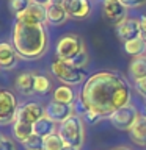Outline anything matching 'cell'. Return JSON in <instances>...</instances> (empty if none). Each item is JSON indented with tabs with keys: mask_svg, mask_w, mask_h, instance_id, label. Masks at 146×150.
Here are the masks:
<instances>
[{
	"mask_svg": "<svg viewBox=\"0 0 146 150\" xmlns=\"http://www.w3.org/2000/svg\"><path fill=\"white\" fill-rule=\"evenodd\" d=\"M79 100L82 112L93 110L102 117H110L120 108L130 105V86L120 72L101 70L87 78Z\"/></svg>",
	"mask_w": 146,
	"mask_h": 150,
	"instance_id": "obj_1",
	"label": "cell"
},
{
	"mask_svg": "<svg viewBox=\"0 0 146 150\" xmlns=\"http://www.w3.org/2000/svg\"><path fill=\"white\" fill-rule=\"evenodd\" d=\"M19 58L36 59L42 56L49 45L47 30L42 23H28L16 21L13 28V42Z\"/></svg>",
	"mask_w": 146,
	"mask_h": 150,
	"instance_id": "obj_2",
	"label": "cell"
},
{
	"mask_svg": "<svg viewBox=\"0 0 146 150\" xmlns=\"http://www.w3.org/2000/svg\"><path fill=\"white\" fill-rule=\"evenodd\" d=\"M57 133L61 136V139L64 141L66 145H71V147H75L80 150L85 142V125H83L82 116L79 114L71 116L68 120L60 124Z\"/></svg>",
	"mask_w": 146,
	"mask_h": 150,
	"instance_id": "obj_3",
	"label": "cell"
},
{
	"mask_svg": "<svg viewBox=\"0 0 146 150\" xmlns=\"http://www.w3.org/2000/svg\"><path fill=\"white\" fill-rule=\"evenodd\" d=\"M50 70L61 83L68 84V86H77V84L83 83L85 75H87L85 74V69H79L75 66L69 64L68 61H63L58 58L52 63Z\"/></svg>",
	"mask_w": 146,
	"mask_h": 150,
	"instance_id": "obj_4",
	"label": "cell"
},
{
	"mask_svg": "<svg viewBox=\"0 0 146 150\" xmlns=\"http://www.w3.org/2000/svg\"><path fill=\"white\" fill-rule=\"evenodd\" d=\"M83 50H87V47H85L83 39L79 35H72V33L64 35L57 42V58L63 61H71L82 53Z\"/></svg>",
	"mask_w": 146,
	"mask_h": 150,
	"instance_id": "obj_5",
	"label": "cell"
},
{
	"mask_svg": "<svg viewBox=\"0 0 146 150\" xmlns=\"http://www.w3.org/2000/svg\"><path fill=\"white\" fill-rule=\"evenodd\" d=\"M19 111L16 96L5 88H0V125H13Z\"/></svg>",
	"mask_w": 146,
	"mask_h": 150,
	"instance_id": "obj_6",
	"label": "cell"
},
{
	"mask_svg": "<svg viewBox=\"0 0 146 150\" xmlns=\"http://www.w3.org/2000/svg\"><path fill=\"white\" fill-rule=\"evenodd\" d=\"M138 117H140L138 110L130 103V105H126V106L120 108L118 111H115L108 119H110L112 125L115 128L122 130V131H130L132 127L135 125V122L138 120Z\"/></svg>",
	"mask_w": 146,
	"mask_h": 150,
	"instance_id": "obj_7",
	"label": "cell"
},
{
	"mask_svg": "<svg viewBox=\"0 0 146 150\" xmlns=\"http://www.w3.org/2000/svg\"><path fill=\"white\" fill-rule=\"evenodd\" d=\"M75 114V106L74 105H64V103L52 100L47 103L46 106V116L50 120H54L55 124H63L64 120H68L71 116Z\"/></svg>",
	"mask_w": 146,
	"mask_h": 150,
	"instance_id": "obj_8",
	"label": "cell"
},
{
	"mask_svg": "<svg viewBox=\"0 0 146 150\" xmlns=\"http://www.w3.org/2000/svg\"><path fill=\"white\" fill-rule=\"evenodd\" d=\"M46 116V108L38 102H28V103H24L22 106H19V111H17V120H22V122H27V124H31L35 125L41 117Z\"/></svg>",
	"mask_w": 146,
	"mask_h": 150,
	"instance_id": "obj_9",
	"label": "cell"
},
{
	"mask_svg": "<svg viewBox=\"0 0 146 150\" xmlns=\"http://www.w3.org/2000/svg\"><path fill=\"white\" fill-rule=\"evenodd\" d=\"M102 14L113 25H120V23L127 17V8L122 5L120 0L115 2H108L102 5Z\"/></svg>",
	"mask_w": 146,
	"mask_h": 150,
	"instance_id": "obj_10",
	"label": "cell"
},
{
	"mask_svg": "<svg viewBox=\"0 0 146 150\" xmlns=\"http://www.w3.org/2000/svg\"><path fill=\"white\" fill-rule=\"evenodd\" d=\"M116 35L118 38L126 42L130 39L141 36V28H140V21L138 19H132V17H126L120 25H116Z\"/></svg>",
	"mask_w": 146,
	"mask_h": 150,
	"instance_id": "obj_11",
	"label": "cell"
},
{
	"mask_svg": "<svg viewBox=\"0 0 146 150\" xmlns=\"http://www.w3.org/2000/svg\"><path fill=\"white\" fill-rule=\"evenodd\" d=\"M16 21H22V22H28V23H42L44 25L47 22V11L41 5L31 3L24 13L16 16Z\"/></svg>",
	"mask_w": 146,
	"mask_h": 150,
	"instance_id": "obj_12",
	"label": "cell"
},
{
	"mask_svg": "<svg viewBox=\"0 0 146 150\" xmlns=\"http://www.w3.org/2000/svg\"><path fill=\"white\" fill-rule=\"evenodd\" d=\"M64 8L69 17L87 19L91 14V3L89 0H66Z\"/></svg>",
	"mask_w": 146,
	"mask_h": 150,
	"instance_id": "obj_13",
	"label": "cell"
},
{
	"mask_svg": "<svg viewBox=\"0 0 146 150\" xmlns=\"http://www.w3.org/2000/svg\"><path fill=\"white\" fill-rule=\"evenodd\" d=\"M17 52L9 42H0V69L9 70L14 69L17 64Z\"/></svg>",
	"mask_w": 146,
	"mask_h": 150,
	"instance_id": "obj_14",
	"label": "cell"
},
{
	"mask_svg": "<svg viewBox=\"0 0 146 150\" xmlns=\"http://www.w3.org/2000/svg\"><path fill=\"white\" fill-rule=\"evenodd\" d=\"M47 11V23L54 27H60L68 21V11H66L64 5H57V3H50L46 8Z\"/></svg>",
	"mask_w": 146,
	"mask_h": 150,
	"instance_id": "obj_15",
	"label": "cell"
},
{
	"mask_svg": "<svg viewBox=\"0 0 146 150\" xmlns=\"http://www.w3.org/2000/svg\"><path fill=\"white\" fill-rule=\"evenodd\" d=\"M35 74L33 72H22L17 75L16 81H14V86L22 96H31L35 94Z\"/></svg>",
	"mask_w": 146,
	"mask_h": 150,
	"instance_id": "obj_16",
	"label": "cell"
},
{
	"mask_svg": "<svg viewBox=\"0 0 146 150\" xmlns=\"http://www.w3.org/2000/svg\"><path fill=\"white\" fill-rule=\"evenodd\" d=\"M130 139L134 141L140 147H146V116H140L138 120L135 122V125L132 127Z\"/></svg>",
	"mask_w": 146,
	"mask_h": 150,
	"instance_id": "obj_17",
	"label": "cell"
},
{
	"mask_svg": "<svg viewBox=\"0 0 146 150\" xmlns=\"http://www.w3.org/2000/svg\"><path fill=\"white\" fill-rule=\"evenodd\" d=\"M33 134H35V130H33L31 124H27V122H22V120L16 119V122L13 124V136L19 141V142L24 144Z\"/></svg>",
	"mask_w": 146,
	"mask_h": 150,
	"instance_id": "obj_18",
	"label": "cell"
},
{
	"mask_svg": "<svg viewBox=\"0 0 146 150\" xmlns=\"http://www.w3.org/2000/svg\"><path fill=\"white\" fill-rule=\"evenodd\" d=\"M129 74L134 78V81L146 77V55L134 56V59L130 61V66H129Z\"/></svg>",
	"mask_w": 146,
	"mask_h": 150,
	"instance_id": "obj_19",
	"label": "cell"
},
{
	"mask_svg": "<svg viewBox=\"0 0 146 150\" xmlns=\"http://www.w3.org/2000/svg\"><path fill=\"white\" fill-rule=\"evenodd\" d=\"M33 130H35V134L41 136V138H47V136L57 133V124L47 116H44L33 125Z\"/></svg>",
	"mask_w": 146,
	"mask_h": 150,
	"instance_id": "obj_20",
	"label": "cell"
},
{
	"mask_svg": "<svg viewBox=\"0 0 146 150\" xmlns=\"http://www.w3.org/2000/svg\"><path fill=\"white\" fill-rule=\"evenodd\" d=\"M54 100L64 103V105H74L75 102V92L74 89L68 86V84H61V86L55 88L54 91Z\"/></svg>",
	"mask_w": 146,
	"mask_h": 150,
	"instance_id": "obj_21",
	"label": "cell"
},
{
	"mask_svg": "<svg viewBox=\"0 0 146 150\" xmlns=\"http://www.w3.org/2000/svg\"><path fill=\"white\" fill-rule=\"evenodd\" d=\"M124 52L127 55H132V56L145 55V52H146V38L140 36V38H135V39L126 41L124 42Z\"/></svg>",
	"mask_w": 146,
	"mask_h": 150,
	"instance_id": "obj_22",
	"label": "cell"
},
{
	"mask_svg": "<svg viewBox=\"0 0 146 150\" xmlns=\"http://www.w3.org/2000/svg\"><path fill=\"white\" fill-rule=\"evenodd\" d=\"M33 88H35V92L36 94H47L52 91V81L49 77H46V75H36L35 74V84H33Z\"/></svg>",
	"mask_w": 146,
	"mask_h": 150,
	"instance_id": "obj_23",
	"label": "cell"
},
{
	"mask_svg": "<svg viewBox=\"0 0 146 150\" xmlns=\"http://www.w3.org/2000/svg\"><path fill=\"white\" fill-rule=\"evenodd\" d=\"M64 141L61 139V136L58 133H54L50 136L44 138V144H42V150H63L64 147Z\"/></svg>",
	"mask_w": 146,
	"mask_h": 150,
	"instance_id": "obj_24",
	"label": "cell"
},
{
	"mask_svg": "<svg viewBox=\"0 0 146 150\" xmlns=\"http://www.w3.org/2000/svg\"><path fill=\"white\" fill-rule=\"evenodd\" d=\"M42 144H44V138H41L38 134H33L22 145L25 150H42Z\"/></svg>",
	"mask_w": 146,
	"mask_h": 150,
	"instance_id": "obj_25",
	"label": "cell"
},
{
	"mask_svg": "<svg viewBox=\"0 0 146 150\" xmlns=\"http://www.w3.org/2000/svg\"><path fill=\"white\" fill-rule=\"evenodd\" d=\"M30 5H31L30 0H9V9H11L16 16H19L21 13H24Z\"/></svg>",
	"mask_w": 146,
	"mask_h": 150,
	"instance_id": "obj_26",
	"label": "cell"
},
{
	"mask_svg": "<svg viewBox=\"0 0 146 150\" xmlns=\"http://www.w3.org/2000/svg\"><path fill=\"white\" fill-rule=\"evenodd\" d=\"M82 119L87 122V124H89V125H96L97 122H101L104 119V117L99 114V112L93 111V110H85L82 112Z\"/></svg>",
	"mask_w": 146,
	"mask_h": 150,
	"instance_id": "obj_27",
	"label": "cell"
},
{
	"mask_svg": "<svg viewBox=\"0 0 146 150\" xmlns=\"http://www.w3.org/2000/svg\"><path fill=\"white\" fill-rule=\"evenodd\" d=\"M88 59H89L88 52L83 50L80 55H77L75 58H72L71 61H68V63L72 64V66H75V67H79V69H85V67H87V64H88Z\"/></svg>",
	"mask_w": 146,
	"mask_h": 150,
	"instance_id": "obj_28",
	"label": "cell"
},
{
	"mask_svg": "<svg viewBox=\"0 0 146 150\" xmlns=\"http://www.w3.org/2000/svg\"><path fill=\"white\" fill-rule=\"evenodd\" d=\"M0 150H17V147L9 136L0 133Z\"/></svg>",
	"mask_w": 146,
	"mask_h": 150,
	"instance_id": "obj_29",
	"label": "cell"
},
{
	"mask_svg": "<svg viewBox=\"0 0 146 150\" xmlns=\"http://www.w3.org/2000/svg\"><path fill=\"white\" fill-rule=\"evenodd\" d=\"M134 88H135L137 94H138L143 100H146V77L140 78V80H135V81H134Z\"/></svg>",
	"mask_w": 146,
	"mask_h": 150,
	"instance_id": "obj_30",
	"label": "cell"
},
{
	"mask_svg": "<svg viewBox=\"0 0 146 150\" xmlns=\"http://www.w3.org/2000/svg\"><path fill=\"white\" fill-rule=\"evenodd\" d=\"M120 2L124 5V6L129 9V8H140L146 5V0H120Z\"/></svg>",
	"mask_w": 146,
	"mask_h": 150,
	"instance_id": "obj_31",
	"label": "cell"
},
{
	"mask_svg": "<svg viewBox=\"0 0 146 150\" xmlns=\"http://www.w3.org/2000/svg\"><path fill=\"white\" fill-rule=\"evenodd\" d=\"M138 21H140V28H141V36L146 38V16H141Z\"/></svg>",
	"mask_w": 146,
	"mask_h": 150,
	"instance_id": "obj_32",
	"label": "cell"
},
{
	"mask_svg": "<svg viewBox=\"0 0 146 150\" xmlns=\"http://www.w3.org/2000/svg\"><path fill=\"white\" fill-rule=\"evenodd\" d=\"M31 3H35V5H41V6H44L47 8L50 5V0H30Z\"/></svg>",
	"mask_w": 146,
	"mask_h": 150,
	"instance_id": "obj_33",
	"label": "cell"
},
{
	"mask_svg": "<svg viewBox=\"0 0 146 150\" xmlns=\"http://www.w3.org/2000/svg\"><path fill=\"white\" fill-rule=\"evenodd\" d=\"M63 150H79V149H75V147H71V145H64Z\"/></svg>",
	"mask_w": 146,
	"mask_h": 150,
	"instance_id": "obj_34",
	"label": "cell"
},
{
	"mask_svg": "<svg viewBox=\"0 0 146 150\" xmlns=\"http://www.w3.org/2000/svg\"><path fill=\"white\" fill-rule=\"evenodd\" d=\"M113 150H130V149H127V147H116V149H113Z\"/></svg>",
	"mask_w": 146,
	"mask_h": 150,
	"instance_id": "obj_35",
	"label": "cell"
},
{
	"mask_svg": "<svg viewBox=\"0 0 146 150\" xmlns=\"http://www.w3.org/2000/svg\"><path fill=\"white\" fill-rule=\"evenodd\" d=\"M108 2H115V0H102V3H108Z\"/></svg>",
	"mask_w": 146,
	"mask_h": 150,
	"instance_id": "obj_36",
	"label": "cell"
},
{
	"mask_svg": "<svg viewBox=\"0 0 146 150\" xmlns=\"http://www.w3.org/2000/svg\"><path fill=\"white\" fill-rule=\"evenodd\" d=\"M145 116H146V105H145Z\"/></svg>",
	"mask_w": 146,
	"mask_h": 150,
	"instance_id": "obj_37",
	"label": "cell"
}]
</instances>
